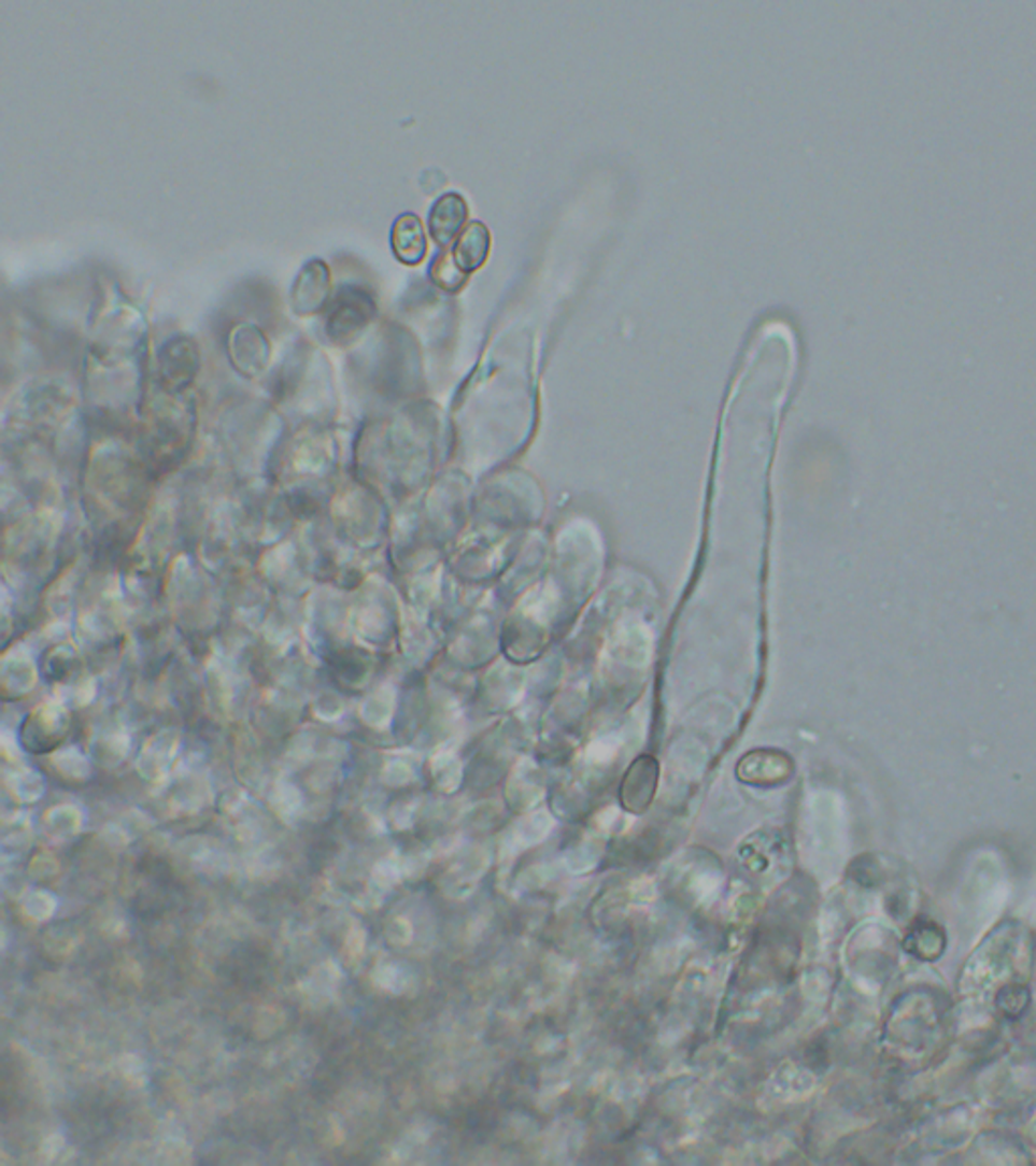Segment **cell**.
I'll return each mask as SVG.
<instances>
[{
    "label": "cell",
    "mask_w": 1036,
    "mask_h": 1166,
    "mask_svg": "<svg viewBox=\"0 0 1036 1166\" xmlns=\"http://www.w3.org/2000/svg\"><path fill=\"white\" fill-rule=\"evenodd\" d=\"M373 316L374 300L369 294L358 290H342L337 296L335 304L330 307V314L326 318L328 335L340 343V339L358 335L365 326L373 321Z\"/></svg>",
    "instance_id": "cell-1"
},
{
    "label": "cell",
    "mask_w": 1036,
    "mask_h": 1166,
    "mask_svg": "<svg viewBox=\"0 0 1036 1166\" xmlns=\"http://www.w3.org/2000/svg\"><path fill=\"white\" fill-rule=\"evenodd\" d=\"M328 292H330L328 268L321 259H312L302 268V272L294 282L292 307L302 316L314 314L326 307Z\"/></svg>",
    "instance_id": "cell-2"
},
{
    "label": "cell",
    "mask_w": 1036,
    "mask_h": 1166,
    "mask_svg": "<svg viewBox=\"0 0 1036 1166\" xmlns=\"http://www.w3.org/2000/svg\"><path fill=\"white\" fill-rule=\"evenodd\" d=\"M468 219V203L459 193H445L429 211V233L434 241L448 247L458 240L462 227Z\"/></svg>",
    "instance_id": "cell-3"
},
{
    "label": "cell",
    "mask_w": 1036,
    "mask_h": 1166,
    "mask_svg": "<svg viewBox=\"0 0 1036 1166\" xmlns=\"http://www.w3.org/2000/svg\"><path fill=\"white\" fill-rule=\"evenodd\" d=\"M392 247L395 258L406 266H417L427 254L424 224L417 215L403 213L395 219L392 229Z\"/></svg>",
    "instance_id": "cell-4"
},
{
    "label": "cell",
    "mask_w": 1036,
    "mask_h": 1166,
    "mask_svg": "<svg viewBox=\"0 0 1036 1166\" xmlns=\"http://www.w3.org/2000/svg\"><path fill=\"white\" fill-rule=\"evenodd\" d=\"M491 252V231L482 222L466 225L459 233L452 256L464 274H472L484 266Z\"/></svg>",
    "instance_id": "cell-5"
},
{
    "label": "cell",
    "mask_w": 1036,
    "mask_h": 1166,
    "mask_svg": "<svg viewBox=\"0 0 1036 1166\" xmlns=\"http://www.w3.org/2000/svg\"><path fill=\"white\" fill-rule=\"evenodd\" d=\"M429 275L445 292H458L466 284V278H468V274H464L459 270L454 256L448 254V252L436 256L431 268H429Z\"/></svg>",
    "instance_id": "cell-6"
},
{
    "label": "cell",
    "mask_w": 1036,
    "mask_h": 1166,
    "mask_svg": "<svg viewBox=\"0 0 1036 1166\" xmlns=\"http://www.w3.org/2000/svg\"><path fill=\"white\" fill-rule=\"evenodd\" d=\"M905 948L913 952L918 958L932 961V958H937L943 950V936L939 934L937 927L923 926L907 938Z\"/></svg>",
    "instance_id": "cell-7"
},
{
    "label": "cell",
    "mask_w": 1036,
    "mask_h": 1166,
    "mask_svg": "<svg viewBox=\"0 0 1036 1166\" xmlns=\"http://www.w3.org/2000/svg\"><path fill=\"white\" fill-rule=\"evenodd\" d=\"M55 908H57L55 897H53L52 893L43 892V890L31 893V895L25 899V904H23L25 913H27L29 918L37 920V922H43V920L52 918Z\"/></svg>",
    "instance_id": "cell-8"
},
{
    "label": "cell",
    "mask_w": 1036,
    "mask_h": 1166,
    "mask_svg": "<svg viewBox=\"0 0 1036 1166\" xmlns=\"http://www.w3.org/2000/svg\"><path fill=\"white\" fill-rule=\"evenodd\" d=\"M71 810H73V808H59L57 812H53L52 814L53 830L59 833V835H63V837H66V835H71V833H75V830H77V824H80L77 814L71 812Z\"/></svg>",
    "instance_id": "cell-9"
},
{
    "label": "cell",
    "mask_w": 1036,
    "mask_h": 1166,
    "mask_svg": "<svg viewBox=\"0 0 1036 1166\" xmlns=\"http://www.w3.org/2000/svg\"><path fill=\"white\" fill-rule=\"evenodd\" d=\"M395 874L397 869L393 867L392 863H377L373 871V885L381 892V890H387L395 881Z\"/></svg>",
    "instance_id": "cell-10"
},
{
    "label": "cell",
    "mask_w": 1036,
    "mask_h": 1166,
    "mask_svg": "<svg viewBox=\"0 0 1036 1166\" xmlns=\"http://www.w3.org/2000/svg\"><path fill=\"white\" fill-rule=\"evenodd\" d=\"M363 948H365V932L360 927L355 926L349 936H346V950L351 952V956H360L363 954Z\"/></svg>",
    "instance_id": "cell-11"
},
{
    "label": "cell",
    "mask_w": 1036,
    "mask_h": 1166,
    "mask_svg": "<svg viewBox=\"0 0 1036 1166\" xmlns=\"http://www.w3.org/2000/svg\"><path fill=\"white\" fill-rule=\"evenodd\" d=\"M55 871H57V863L53 861V857H47V855H39V857L34 858L33 865H31V873H33L34 877H49V874L55 873Z\"/></svg>",
    "instance_id": "cell-12"
}]
</instances>
